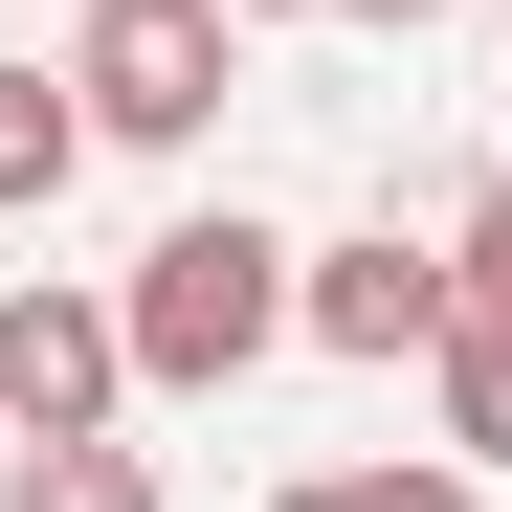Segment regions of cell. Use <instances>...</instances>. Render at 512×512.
<instances>
[{
    "instance_id": "cell-11",
    "label": "cell",
    "mask_w": 512,
    "mask_h": 512,
    "mask_svg": "<svg viewBox=\"0 0 512 512\" xmlns=\"http://www.w3.org/2000/svg\"><path fill=\"white\" fill-rule=\"evenodd\" d=\"M245 23H290V0H245Z\"/></svg>"
},
{
    "instance_id": "cell-4",
    "label": "cell",
    "mask_w": 512,
    "mask_h": 512,
    "mask_svg": "<svg viewBox=\"0 0 512 512\" xmlns=\"http://www.w3.org/2000/svg\"><path fill=\"white\" fill-rule=\"evenodd\" d=\"M312 357H446V334H468V268H446V245H401V223H357V245H312Z\"/></svg>"
},
{
    "instance_id": "cell-3",
    "label": "cell",
    "mask_w": 512,
    "mask_h": 512,
    "mask_svg": "<svg viewBox=\"0 0 512 512\" xmlns=\"http://www.w3.org/2000/svg\"><path fill=\"white\" fill-rule=\"evenodd\" d=\"M112 401H134V312L112 290H0V423L23 446H112Z\"/></svg>"
},
{
    "instance_id": "cell-7",
    "label": "cell",
    "mask_w": 512,
    "mask_h": 512,
    "mask_svg": "<svg viewBox=\"0 0 512 512\" xmlns=\"http://www.w3.org/2000/svg\"><path fill=\"white\" fill-rule=\"evenodd\" d=\"M423 379H446V446H468V468H512V312H468Z\"/></svg>"
},
{
    "instance_id": "cell-2",
    "label": "cell",
    "mask_w": 512,
    "mask_h": 512,
    "mask_svg": "<svg viewBox=\"0 0 512 512\" xmlns=\"http://www.w3.org/2000/svg\"><path fill=\"white\" fill-rule=\"evenodd\" d=\"M67 90H90V134H134V156L223 134V90H245V0H90Z\"/></svg>"
},
{
    "instance_id": "cell-6",
    "label": "cell",
    "mask_w": 512,
    "mask_h": 512,
    "mask_svg": "<svg viewBox=\"0 0 512 512\" xmlns=\"http://www.w3.org/2000/svg\"><path fill=\"white\" fill-rule=\"evenodd\" d=\"M268 512H490V468H468V446H401V468H312V490H268Z\"/></svg>"
},
{
    "instance_id": "cell-5",
    "label": "cell",
    "mask_w": 512,
    "mask_h": 512,
    "mask_svg": "<svg viewBox=\"0 0 512 512\" xmlns=\"http://www.w3.org/2000/svg\"><path fill=\"white\" fill-rule=\"evenodd\" d=\"M67 179H90V90L67 67H0V223H45Z\"/></svg>"
},
{
    "instance_id": "cell-9",
    "label": "cell",
    "mask_w": 512,
    "mask_h": 512,
    "mask_svg": "<svg viewBox=\"0 0 512 512\" xmlns=\"http://www.w3.org/2000/svg\"><path fill=\"white\" fill-rule=\"evenodd\" d=\"M446 268H468V312H512V179L468 201V245H446Z\"/></svg>"
},
{
    "instance_id": "cell-1",
    "label": "cell",
    "mask_w": 512,
    "mask_h": 512,
    "mask_svg": "<svg viewBox=\"0 0 512 512\" xmlns=\"http://www.w3.org/2000/svg\"><path fill=\"white\" fill-rule=\"evenodd\" d=\"M112 312H134V401H223V379L312 312V245H268L245 201H201V223H156V245H134V290H112Z\"/></svg>"
},
{
    "instance_id": "cell-8",
    "label": "cell",
    "mask_w": 512,
    "mask_h": 512,
    "mask_svg": "<svg viewBox=\"0 0 512 512\" xmlns=\"http://www.w3.org/2000/svg\"><path fill=\"white\" fill-rule=\"evenodd\" d=\"M0 512H156V468H134V446H23Z\"/></svg>"
},
{
    "instance_id": "cell-10",
    "label": "cell",
    "mask_w": 512,
    "mask_h": 512,
    "mask_svg": "<svg viewBox=\"0 0 512 512\" xmlns=\"http://www.w3.org/2000/svg\"><path fill=\"white\" fill-rule=\"evenodd\" d=\"M334 23H446V0H334Z\"/></svg>"
}]
</instances>
